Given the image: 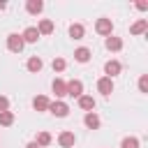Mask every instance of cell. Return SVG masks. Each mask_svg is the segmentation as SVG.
Wrapping results in <instances>:
<instances>
[{
    "label": "cell",
    "instance_id": "cell-23",
    "mask_svg": "<svg viewBox=\"0 0 148 148\" xmlns=\"http://www.w3.org/2000/svg\"><path fill=\"white\" fill-rule=\"evenodd\" d=\"M51 67H53V72H62V69L67 67V62H65V58H53Z\"/></svg>",
    "mask_w": 148,
    "mask_h": 148
},
{
    "label": "cell",
    "instance_id": "cell-1",
    "mask_svg": "<svg viewBox=\"0 0 148 148\" xmlns=\"http://www.w3.org/2000/svg\"><path fill=\"white\" fill-rule=\"evenodd\" d=\"M23 46H25V42H23V37H21V35L12 32V35L7 37V49H9L12 53H21V51H23Z\"/></svg>",
    "mask_w": 148,
    "mask_h": 148
},
{
    "label": "cell",
    "instance_id": "cell-18",
    "mask_svg": "<svg viewBox=\"0 0 148 148\" xmlns=\"http://www.w3.org/2000/svg\"><path fill=\"white\" fill-rule=\"evenodd\" d=\"M104 44H106L109 51H120V49H123V39H120V37H106Z\"/></svg>",
    "mask_w": 148,
    "mask_h": 148
},
{
    "label": "cell",
    "instance_id": "cell-20",
    "mask_svg": "<svg viewBox=\"0 0 148 148\" xmlns=\"http://www.w3.org/2000/svg\"><path fill=\"white\" fill-rule=\"evenodd\" d=\"M146 28H148V21H146V18H141V21H136V23L130 28V32H132V35H141Z\"/></svg>",
    "mask_w": 148,
    "mask_h": 148
},
{
    "label": "cell",
    "instance_id": "cell-13",
    "mask_svg": "<svg viewBox=\"0 0 148 148\" xmlns=\"http://www.w3.org/2000/svg\"><path fill=\"white\" fill-rule=\"evenodd\" d=\"M74 60H76V62H88V60H90V49L79 46V49L74 51Z\"/></svg>",
    "mask_w": 148,
    "mask_h": 148
},
{
    "label": "cell",
    "instance_id": "cell-26",
    "mask_svg": "<svg viewBox=\"0 0 148 148\" xmlns=\"http://www.w3.org/2000/svg\"><path fill=\"white\" fill-rule=\"evenodd\" d=\"M25 148H39V146H37V143H35V141H30V143H28V146H25Z\"/></svg>",
    "mask_w": 148,
    "mask_h": 148
},
{
    "label": "cell",
    "instance_id": "cell-12",
    "mask_svg": "<svg viewBox=\"0 0 148 148\" xmlns=\"http://www.w3.org/2000/svg\"><path fill=\"white\" fill-rule=\"evenodd\" d=\"M79 106H81L86 113L92 111V109H95V97H92V95H81V97H79Z\"/></svg>",
    "mask_w": 148,
    "mask_h": 148
},
{
    "label": "cell",
    "instance_id": "cell-9",
    "mask_svg": "<svg viewBox=\"0 0 148 148\" xmlns=\"http://www.w3.org/2000/svg\"><path fill=\"white\" fill-rule=\"evenodd\" d=\"M51 88H53L56 97H65V95H67V81H62V79H53Z\"/></svg>",
    "mask_w": 148,
    "mask_h": 148
},
{
    "label": "cell",
    "instance_id": "cell-11",
    "mask_svg": "<svg viewBox=\"0 0 148 148\" xmlns=\"http://www.w3.org/2000/svg\"><path fill=\"white\" fill-rule=\"evenodd\" d=\"M21 37H23V42L35 44V42L39 39V32H37V28H35V25H30V28H25V30H23V35H21Z\"/></svg>",
    "mask_w": 148,
    "mask_h": 148
},
{
    "label": "cell",
    "instance_id": "cell-19",
    "mask_svg": "<svg viewBox=\"0 0 148 148\" xmlns=\"http://www.w3.org/2000/svg\"><path fill=\"white\" fill-rule=\"evenodd\" d=\"M51 141H53V139H51V134H49V132H39V134H37V139H35V143H37L39 148H46Z\"/></svg>",
    "mask_w": 148,
    "mask_h": 148
},
{
    "label": "cell",
    "instance_id": "cell-7",
    "mask_svg": "<svg viewBox=\"0 0 148 148\" xmlns=\"http://www.w3.org/2000/svg\"><path fill=\"white\" fill-rule=\"evenodd\" d=\"M97 90H99L102 95H111V92H113V79L102 76V79L97 81Z\"/></svg>",
    "mask_w": 148,
    "mask_h": 148
},
{
    "label": "cell",
    "instance_id": "cell-25",
    "mask_svg": "<svg viewBox=\"0 0 148 148\" xmlns=\"http://www.w3.org/2000/svg\"><path fill=\"white\" fill-rule=\"evenodd\" d=\"M2 111H9V99L5 97V95H0V113Z\"/></svg>",
    "mask_w": 148,
    "mask_h": 148
},
{
    "label": "cell",
    "instance_id": "cell-14",
    "mask_svg": "<svg viewBox=\"0 0 148 148\" xmlns=\"http://www.w3.org/2000/svg\"><path fill=\"white\" fill-rule=\"evenodd\" d=\"M25 67H28V72H39V69L44 67V62H42V58H39V56H32V58H28Z\"/></svg>",
    "mask_w": 148,
    "mask_h": 148
},
{
    "label": "cell",
    "instance_id": "cell-24",
    "mask_svg": "<svg viewBox=\"0 0 148 148\" xmlns=\"http://www.w3.org/2000/svg\"><path fill=\"white\" fill-rule=\"evenodd\" d=\"M139 90H141V92H148V76H146V74L139 79Z\"/></svg>",
    "mask_w": 148,
    "mask_h": 148
},
{
    "label": "cell",
    "instance_id": "cell-10",
    "mask_svg": "<svg viewBox=\"0 0 148 148\" xmlns=\"http://www.w3.org/2000/svg\"><path fill=\"white\" fill-rule=\"evenodd\" d=\"M49 104H51V99H49L46 95H37V97L32 99L35 111H49Z\"/></svg>",
    "mask_w": 148,
    "mask_h": 148
},
{
    "label": "cell",
    "instance_id": "cell-15",
    "mask_svg": "<svg viewBox=\"0 0 148 148\" xmlns=\"http://www.w3.org/2000/svg\"><path fill=\"white\" fill-rule=\"evenodd\" d=\"M37 32H39V37H42V35H51V32H53V23H51L49 18H42L39 25H37Z\"/></svg>",
    "mask_w": 148,
    "mask_h": 148
},
{
    "label": "cell",
    "instance_id": "cell-6",
    "mask_svg": "<svg viewBox=\"0 0 148 148\" xmlns=\"http://www.w3.org/2000/svg\"><path fill=\"white\" fill-rule=\"evenodd\" d=\"M58 143H60L62 148H72V146L76 143V136H74V132H69V130L60 132V134H58Z\"/></svg>",
    "mask_w": 148,
    "mask_h": 148
},
{
    "label": "cell",
    "instance_id": "cell-8",
    "mask_svg": "<svg viewBox=\"0 0 148 148\" xmlns=\"http://www.w3.org/2000/svg\"><path fill=\"white\" fill-rule=\"evenodd\" d=\"M83 125H86L88 130H97V127H99V116H97L95 111H88V113L83 116Z\"/></svg>",
    "mask_w": 148,
    "mask_h": 148
},
{
    "label": "cell",
    "instance_id": "cell-17",
    "mask_svg": "<svg viewBox=\"0 0 148 148\" xmlns=\"http://www.w3.org/2000/svg\"><path fill=\"white\" fill-rule=\"evenodd\" d=\"M25 9H28L30 14H39V12L44 9V2H42V0H28V2H25Z\"/></svg>",
    "mask_w": 148,
    "mask_h": 148
},
{
    "label": "cell",
    "instance_id": "cell-21",
    "mask_svg": "<svg viewBox=\"0 0 148 148\" xmlns=\"http://www.w3.org/2000/svg\"><path fill=\"white\" fill-rule=\"evenodd\" d=\"M12 123H14V113H12V111H2V113H0V125H2V127H9Z\"/></svg>",
    "mask_w": 148,
    "mask_h": 148
},
{
    "label": "cell",
    "instance_id": "cell-22",
    "mask_svg": "<svg viewBox=\"0 0 148 148\" xmlns=\"http://www.w3.org/2000/svg\"><path fill=\"white\" fill-rule=\"evenodd\" d=\"M120 148H139V139L136 136H125L123 143H120Z\"/></svg>",
    "mask_w": 148,
    "mask_h": 148
},
{
    "label": "cell",
    "instance_id": "cell-3",
    "mask_svg": "<svg viewBox=\"0 0 148 148\" xmlns=\"http://www.w3.org/2000/svg\"><path fill=\"white\" fill-rule=\"evenodd\" d=\"M95 30H97L99 35H104V37H111V30H113V23H111V18H97V23H95Z\"/></svg>",
    "mask_w": 148,
    "mask_h": 148
},
{
    "label": "cell",
    "instance_id": "cell-4",
    "mask_svg": "<svg viewBox=\"0 0 148 148\" xmlns=\"http://www.w3.org/2000/svg\"><path fill=\"white\" fill-rule=\"evenodd\" d=\"M120 72H123V65H120L118 60H106V62H104V74H106L109 79L118 76Z\"/></svg>",
    "mask_w": 148,
    "mask_h": 148
},
{
    "label": "cell",
    "instance_id": "cell-2",
    "mask_svg": "<svg viewBox=\"0 0 148 148\" xmlns=\"http://www.w3.org/2000/svg\"><path fill=\"white\" fill-rule=\"evenodd\" d=\"M49 111H51L53 116H58V118H65V116L69 113V106H67L65 102L56 99V102H51V104H49Z\"/></svg>",
    "mask_w": 148,
    "mask_h": 148
},
{
    "label": "cell",
    "instance_id": "cell-5",
    "mask_svg": "<svg viewBox=\"0 0 148 148\" xmlns=\"http://www.w3.org/2000/svg\"><path fill=\"white\" fill-rule=\"evenodd\" d=\"M67 95L79 99V97L83 95V83H81L79 79H72V81H67Z\"/></svg>",
    "mask_w": 148,
    "mask_h": 148
},
{
    "label": "cell",
    "instance_id": "cell-16",
    "mask_svg": "<svg viewBox=\"0 0 148 148\" xmlns=\"http://www.w3.org/2000/svg\"><path fill=\"white\" fill-rule=\"evenodd\" d=\"M83 35H86V28H83L81 23H72V25H69V37H72V39H81Z\"/></svg>",
    "mask_w": 148,
    "mask_h": 148
}]
</instances>
